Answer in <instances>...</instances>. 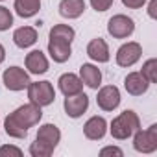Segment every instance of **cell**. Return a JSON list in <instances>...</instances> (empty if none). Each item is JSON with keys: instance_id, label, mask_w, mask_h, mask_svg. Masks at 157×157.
<instances>
[{"instance_id": "52a82bcc", "label": "cell", "mask_w": 157, "mask_h": 157, "mask_svg": "<svg viewBox=\"0 0 157 157\" xmlns=\"http://www.w3.org/2000/svg\"><path fill=\"white\" fill-rule=\"evenodd\" d=\"M142 56V46L135 41L124 43L118 50H117V65L118 67H133Z\"/></svg>"}, {"instance_id": "8992f818", "label": "cell", "mask_w": 157, "mask_h": 157, "mask_svg": "<svg viewBox=\"0 0 157 157\" xmlns=\"http://www.w3.org/2000/svg\"><path fill=\"white\" fill-rule=\"evenodd\" d=\"M107 32L115 39H128L135 32V22L128 15H113L107 22Z\"/></svg>"}, {"instance_id": "8fae6325", "label": "cell", "mask_w": 157, "mask_h": 157, "mask_svg": "<svg viewBox=\"0 0 157 157\" xmlns=\"http://www.w3.org/2000/svg\"><path fill=\"white\" fill-rule=\"evenodd\" d=\"M107 133V122L104 117H91L85 126H83V135L89 139V140H100L104 139V135Z\"/></svg>"}, {"instance_id": "9a60e30c", "label": "cell", "mask_w": 157, "mask_h": 157, "mask_svg": "<svg viewBox=\"0 0 157 157\" xmlns=\"http://www.w3.org/2000/svg\"><path fill=\"white\" fill-rule=\"evenodd\" d=\"M80 80L83 82V85H87L91 89H98L102 83V72L96 65L83 63L80 67Z\"/></svg>"}, {"instance_id": "f546056e", "label": "cell", "mask_w": 157, "mask_h": 157, "mask_svg": "<svg viewBox=\"0 0 157 157\" xmlns=\"http://www.w3.org/2000/svg\"><path fill=\"white\" fill-rule=\"evenodd\" d=\"M148 15L151 19H157V0H150V4H148Z\"/></svg>"}, {"instance_id": "7a4b0ae2", "label": "cell", "mask_w": 157, "mask_h": 157, "mask_svg": "<svg viewBox=\"0 0 157 157\" xmlns=\"http://www.w3.org/2000/svg\"><path fill=\"white\" fill-rule=\"evenodd\" d=\"M10 118H11L15 124H19L21 128L30 129L32 126H35V124L41 122L43 111H41V107H39L37 104H32V102H30V104H24V105L17 107L13 113H10Z\"/></svg>"}, {"instance_id": "5b68a950", "label": "cell", "mask_w": 157, "mask_h": 157, "mask_svg": "<svg viewBox=\"0 0 157 157\" xmlns=\"http://www.w3.org/2000/svg\"><path fill=\"white\" fill-rule=\"evenodd\" d=\"M2 80H4V85L8 91H24L28 85H30V76L24 68L21 67H10L4 70V76H2Z\"/></svg>"}, {"instance_id": "3957f363", "label": "cell", "mask_w": 157, "mask_h": 157, "mask_svg": "<svg viewBox=\"0 0 157 157\" xmlns=\"http://www.w3.org/2000/svg\"><path fill=\"white\" fill-rule=\"evenodd\" d=\"M28 89V98L32 104H37L39 107L50 105L56 100V91L50 82H30Z\"/></svg>"}, {"instance_id": "30bf717a", "label": "cell", "mask_w": 157, "mask_h": 157, "mask_svg": "<svg viewBox=\"0 0 157 157\" xmlns=\"http://www.w3.org/2000/svg\"><path fill=\"white\" fill-rule=\"evenodd\" d=\"M124 87L126 91L131 94V96H142L148 87H150V82L140 74V72H129L126 78H124Z\"/></svg>"}, {"instance_id": "277c9868", "label": "cell", "mask_w": 157, "mask_h": 157, "mask_svg": "<svg viewBox=\"0 0 157 157\" xmlns=\"http://www.w3.org/2000/svg\"><path fill=\"white\" fill-rule=\"evenodd\" d=\"M133 148L139 153H153L157 150V124H151L148 129H137L133 133Z\"/></svg>"}, {"instance_id": "1f68e13d", "label": "cell", "mask_w": 157, "mask_h": 157, "mask_svg": "<svg viewBox=\"0 0 157 157\" xmlns=\"http://www.w3.org/2000/svg\"><path fill=\"white\" fill-rule=\"evenodd\" d=\"M0 2H2V0H0Z\"/></svg>"}, {"instance_id": "6da1fadb", "label": "cell", "mask_w": 157, "mask_h": 157, "mask_svg": "<svg viewBox=\"0 0 157 157\" xmlns=\"http://www.w3.org/2000/svg\"><path fill=\"white\" fill-rule=\"evenodd\" d=\"M137 129H140V118H139V115H137L135 111H131V109H126V111H122L117 118H113L111 128H109L113 139H117V140H126V139H129Z\"/></svg>"}, {"instance_id": "4fadbf2b", "label": "cell", "mask_w": 157, "mask_h": 157, "mask_svg": "<svg viewBox=\"0 0 157 157\" xmlns=\"http://www.w3.org/2000/svg\"><path fill=\"white\" fill-rule=\"evenodd\" d=\"M48 54H50V57H52L56 63H65V61H68V57L72 56L70 43L50 37V39H48Z\"/></svg>"}, {"instance_id": "7402d4cb", "label": "cell", "mask_w": 157, "mask_h": 157, "mask_svg": "<svg viewBox=\"0 0 157 157\" xmlns=\"http://www.w3.org/2000/svg\"><path fill=\"white\" fill-rule=\"evenodd\" d=\"M54 150L56 148H52L50 144H46L39 139H35V142L30 144V155L32 157H50L54 153Z\"/></svg>"}, {"instance_id": "f1b7e54d", "label": "cell", "mask_w": 157, "mask_h": 157, "mask_svg": "<svg viewBox=\"0 0 157 157\" xmlns=\"http://www.w3.org/2000/svg\"><path fill=\"white\" fill-rule=\"evenodd\" d=\"M122 4L129 10H140L146 4V0H122Z\"/></svg>"}, {"instance_id": "ba28073f", "label": "cell", "mask_w": 157, "mask_h": 157, "mask_svg": "<svg viewBox=\"0 0 157 157\" xmlns=\"http://www.w3.org/2000/svg\"><path fill=\"white\" fill-rule=\"evenodd\" d=\"M63 107H65V113L70 118H80L89 109V96L83 94V93H78V94H72V96H65Z\"/></svg>"}, {"instance_id": "ac0fdd59", "label": "cell", "mask_w": 157, "mask_h": 157, "mask_svg": "<svg viewBox=\"0 0 157 157\" xmlns=\"http://www.w3.org/2000/svg\"><path fill=\"white\" fill-rule=\"evenodd\" d=\"M85 11L83 0H61L59 2V15L63 19H78Z\"/></svg>"}, {"instance_id": "cb8c5ba5", "label": "cell", "mask_w": 157, "mask_h": 157, "mask_svg": "<svg viewBox=\"0 0 157 157\" xmlns=\"http://www.w3.org/2000/svg\"><path fill=\"white\" fill-rule=\"evenodd\" d=\"M140 74L146 78V80H148L150 83H155V82H157V59H155V57L148 59V61L142 65Z\"/></svg>"}, {"instance_id": "e0dca14e", "label": "cell", "mask_w": 157, "mask_h": 157, "mask_svg": "<svg viewBox=\"0 0 157 157\" xmlns=\"http://www.w3.org/2000/svg\"><path fill=\"white\" fill-rule=\"evenodd\" d=\"M13 43L19 48H30L37 43V30L32 26H21L13 32Z\"/></svg>"}, {"instance_id": "5bb4252c", "label": "cell", "mask_w": 157, "mask_h": 157, "mask_svg": "<svg viewBox=\"0 0 157 157\" xmlns=\"http://www.w3.org/2000/svg\"><path fill=\"white\" fill-rule=\"evenodd\" d=\"M87 56H89L93 61H96V63H107L109 57H111L109 46H107V43H105L102 37H96V39H93V41L87 44Z\"/></svg>"}, {"instance_id": "44dd1931", "label": "cell", "mask_w": 157, "mask_h": 157, "mask_svg": "<svg viewBox=\"0 0 157 157\" xmlns=\"http://www.w3.org/2000/svg\"><path fill=\"white\" fill-rule=\"evenodd\" d=\"M48 37H54V39H61V41H67V43H72L74 37H76V32L72 26L68 24H56L52 30H50V35Z\"/></svg>"}, {"instance_id": "83f0119b", "label": "cell", "mask_w": 157, "mask_h": 157, "mask_svg": "<svg viewBox=\"0 0 157 157\" xmlns=\"http://www.w3.org/2000/svg\"><path fill=\"white\" fill-rule=\"evenodd\" d=\"M100 155H102V157H105V155H118V157H122L124 151H122L118 146H105V148L100 150Z\"/></svg>"}, {"instance_id": "4316f807", "label": "cell", "mask_w": 157, "mask_h": 157, "mask_svg": "<svg viewBox=\"0 0 157 157\" xmlns=\"http://www.w3.org/2000/svg\"><path fill=\"white\" fill-rule=\"evenodd\" d=\"M2 155H17V157H21L22 155V150L17 148V146L6 144V146H0V157H2Z\"/></svg>"}, {"instance_id": "484cf974", "label": "cell", "mask_w": 157, "mask_h": 157, "mask_svg": "<svg viewBox=\"0 0 157 157\" xmlns=\"http://www.w3.org/2000/svg\"><path fill=\"white\" fill-rule=\"evenodd\" d=\"M113 2L115 0H91V6H93V10L102 13V11H107L113 6Z\"/></svg>"}, {"instance_id": "2e32d148", "label": "cell", "mask_w": 157, "mask_h": 157, "mask_svg": "<svg viewBox=\"0 0 157 157\" xmlns=\"http://www.w3.org/2000/svg\"><path fill=\"white\" fill-rule=\"evenodd\" d=\"M26 68H28V72L30 74H35V76H39V74H44L46 70H48V59H46V56L41 52V50H32L28 56H26Z\"/></svg>"}, {"instance_id": "d6986e66", "label": "cell", "mask_w": 157, "mask_h": 157, "mask_svg": "<svg viewBox=\"0 0 157 157\" xmlns=\"http://www.w3.org/2000/svg\"><path fill=\"white\" fill-rule=\"evenodd\" d=\"M37 139L46 142V144H50L52 148H56L59 144V140H61V131L54 124H43L39 128V131H37Z\"/></svg>"}, {"instance_id": "ffe728a7", "label": "cell", "mask_w": 157, "mask_h": 157, "mask_svg": "<svg viewBox=\"0 0 157 157\" xmlns=\"http://www.w3.org/2000/svg\"><path fill=\"white\" fill-rule=\"evenodd\" d=\"M15 11L19 17L22 19H30L33 15L39 13L41 10V0H15V4H13Z\"/></svg>"}, {"instance_id": "7c38bea8", "label": "cell", "mask_w": 157, "mask_h": 157, "mask_svg": "<svg viewBox=\"0 0 157 157\" xmlns=\"http://www.w3.org/2000/svg\"><path fill=\"white\" fill-rule=\"evenodd\" d=\"M57 85L65 96H72V94H78V93L83 91V82L80 80V76H76L72 72L61 74L59 80H57Z\"/></svg>"}, {"instance_id": "603a6c76", "label": "cell", "mask_w": 157, "mask_h": 157, "mask_svg": "<svg viewBox=\"0 0 157 157\" xmlns=\"http://www.w3.org/2000/svg\"><path fill=\"white\" fill-rule=\"evenodd\" d=\"M4 129H6V133H8L10 137H13V139H24V137L28 135V129H24V128H21L19 124H15V122L10 118V115H8L6 120H4Z\"/></svg>"}, {"instance_id": "9c48e42d", "label": "cell", "mask_w": 157, "mask_h": 157, "mask_svg": "<svg viewBox=\"0 0 157 157\" xmlns=\"http://www.w3.org/2000/svg\"><path fill=\"white\" fill-rule=\"evenodd\" d=\"M96 102H98V107L102 111H115L120 105V91H118V87H115V85L102 87L98 91Z\"/></svg>"}, {"instance_id": "d4e9b609", "label": "cell", "mask_w": 157, "mask_h": 157, "mask_svg": "<svg viewBox=\"0 0 157 157\" xmlns=\"http://www.w3.org/2000/svg\"><path fill=\"white\" fill-rule=\"evenodd\" d=\"M13 26V15L8 8L0 6V32H6Z\"/></svg>"}, {"instance_id": "4dcf8cb0", "label": "cell", "mask_w": 157, "mask_h": 157, "mask_svg": "<svg viewBox=\"0 0 157 157\" xmlns=\"http://www.w3.org/2000/svg\"><path fill=\"white\" fill-rule=\"evenodd\" d=\"M4 59H6V48L0 44V63H4Z\"/></svg>"}]
</instances>
